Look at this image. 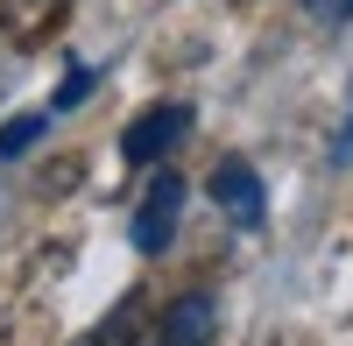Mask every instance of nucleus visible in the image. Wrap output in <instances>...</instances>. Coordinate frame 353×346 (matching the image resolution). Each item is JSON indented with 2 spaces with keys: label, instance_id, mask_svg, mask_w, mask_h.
Wrapping results in <instances>:
<instances>
[{
  "label": "nucleus",
  "instance_id": "f257e3e1",
  "mask_svg": "<svg viewBox=\"0 0 353 346\" xmlns=\"http://www.w3.org/2000/svg\"><path fill=\"white\" fill-rule=\"evenodd\" d=\"M176 212H184V177H176V170H156L149 191H141V212H134V247L141 254H170Z\"/></svg>",
  "mask_w": 353,
  "mask_h": 346
},
{
  "label": "nucleus",
  "instance_id": "f03ea898",
  "mask_svg": "<svg viewBox=\"0 0 353 346\" xmlns=\"http://www.w3.org/2000/svg\"><path fill=\"white\" fill-rule=\"evenodd\" d=\"M184 134H191V106L163 99V106H149V113H141V121L121 134V156H128V163H163Z\"/></svg>",
  "mask_w": 353,
  "mask_h": 346
},
{
  "label": "nucleus",
  "instance_id": "7ed1b4c3",
  "mask_svg": "<svg viewBox=\"0 0 353 346\" xmlns=\"http://www.w3.org/2000/svg\"><path fill=\"white\" fill-rule=\"evenodd\" d=\"M205 191H212V205H219V212H226L233 226H241V234H254V226L269 219V198H261V177H254L248 163H219Z\"/></svg>",
  "mask_w": 353,
  "mask_h": 346
},
{
  "label": "nucleus",
  "instance_id": "20e7f679",
  "mask_svg": "<svg viewBox=\"0 0 353 346\" xmlns=\"http://www.w3.org/2000/svg\"><path fill=\"white\" fill-rule=\"evenodd\" d=\"M219 332V297L212 290H198V297H176L163 311V346H212Z\"/></svg>",
  "mask_w": 353,
  "mask_h": 346
},
{
  "label": "nucleus",
  "instance_id": "39448f33",
  "mask_svg": "<svg viewBox=\"0 0 353 346\" xmlns=\"http://www.w3.org/2000/svg\"><path fill=\"white\" fill-rule=\"evenodd\" d=\"M64 14H71V0H0V28H8V43H43Z\"/></svg>",
  "mask_w": 353,
  "mask_h": 346
},
{
  "label": "nucleus",
  "instance_id": "423d86ee",
  "mask_svg": "<svg viewBox=\"0 0 353 346\" xmlns=\"http://www.w3.org/2000/svg\"><path fill=\"white\" fill-rule=\"evenodd\" d=\"M43 128H50V113H21V121H8V128H0V163H14L21 149H36Z\"/></svg>",
  "mask_w": 353,
  "mask_h": 346
},
{
  "label": "nucleus",
  "instance_id": "0eeeda50",
  "mask_svg": "<svg viewBox=\"0 0 353 346\" xmlns=\"http://www.w3.org/2000/svg\"><path fill=\"white\" fill-rule=\"evenodd\" d=\"M78 346H134V304H121L113 318H99L92 339H78Z\"/></svg>",
  "mask_w": 353,
  "mask_h": 346
},
{
  "label": "nucleus",
  "instance_id": "6e6552de",
  "mask_svg": "<svg viewBox=\"0 0 353 346\" xmlns=\"http://www.w3.org/2000/svg\"><path fill=\"white\" fill-rule=\"evenodd\" d=\"M85 92H92V71H71L64 85H57V99H50V113H71V106H78Z\"/></svg>",
  "mask_w": 353,
  "mask_h": 346
},
{
  "label": "nucleus",
  "instance_id": "1a4fd4ad",
  "mask_svg": "<svg viewBox=\"0 0 353 346\" xmlns=\"http://www.w3.org/2000/svg\"><path fill=\"white\" fill-rule=\"evenodd\" d=\"M304 8H311V21H346L353 0H304Z\"/></svg>",
  "mask_w": 353,
  "mask_h": 346
},
{
  "label": "nucleus",
  "instance_id": "9d476101",
  "mask_svg": "<svg viewBox=\"0 0 353 346\" xmlns=\"http://www.w3.org/2000/svg\"><path fill=\"white\" fill-rule=\"evenodd\" d=\"M332 156H339V163L353 156V99H346V128H339V141H332Z\"/></svg>",
  "mask_w": 353,
  "mask_h": 346
}]
</instances>
